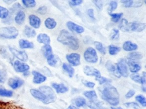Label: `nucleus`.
Instances as JSON below:
<instances>
[{
	"mask_svg": "<svg viewBox=\"0 0 146 109\" xmlns=\"http://www.w3.org/2000/svg\"><path fill=\"white\" fill-rule=\"evenodd\" d=\"M98 89L102 99L112 107H116L119 104L120 96L116 87L110 84H106Z\"/></svg>",
	"mask_w": 146,
	"mask_h": 109,
	"instance_id": "nucleus-1",
	"label": "nucleus"
},
{
	"mask_svg": "<svg viewBox=\"0 0 146 109\" xmlns=\"http://www.w3.org/2000/svg\"><path fill=\"white\" fill-rule=\"evenodd\" d=\"M57 40L62 44L68 47L72 50H77L79 48L78 39L66 30H62L58 37Z\"/></svg>",
	"mask_w": 146,
	"mask_h": 109,
	"instance_id": "nucleus-2",
	"label": "nucleus"
},
{
	"mask_svg": "<svg viewBox=\"0 0 146 109\" xmlns=\"http://www.w3.org/2000/svg\"><path fill=\"white\" fill-rule=\"evenodd\" d=\"M19 34L18 29L14 26L3 27L0 28V37L7 39H14Z\"/></svg>",
	"mask_w": 146,
	"mask_h": 109,
	"instance_id": "nucleus-3",
	"label": "nucleus"
},
{
	"mask_svg": "<svg viewBox=\"0 0 146 109\" xmlns=\"http://www.w3.org/2000/svg\"><path fill=\"white\" fill-rule=\"evenodd\" d=\"M39 90L44 95L46 98V104L54 102L56 99V95L53 89L48 86H42Z\"/></svg>",
	"mask_w": 146,
	"mask_h": 109,
	"instance_id": "nucleus-4",
	"label": "nucleus"
},
{
	"mask_svg": "<svg viewBox=\"0 0 146 109\" xmlns=\"http://www.w3.org/2000/svg\"><path fill=\"white\" fill-rule=\"evenodd\" d=\"M85 60L90 63L94 64L98 62V56L96 50L92 47L87 48L84 52Z\"/></svg>",
	"mask_w": 146,
	"mask_h": 109,
	"instance_id": "nucleus-5",
	"label": "nucleus"
},
{
	"mask_svg": "<svg viewBox=\"0 0 146 109\" xmlns=\"http://www.w3.org/2000/svg\"><path fill=\"white\" fill-rule=\"evenodd\" d=\"M117 70L120 76H123L124 77H127L129 75L128 68L127 64V61L124 58H121L117 63L116 64Z\"/></svg>",
	"mask_w": 146,
	"mask_h": 109,
	"instance_id": "nucleus-6",
	"label": "nucleus"
},
{
	"mask_svg": "<svg viewBox=\"0 0 146 109\" xmlns=\"http://www.w3.org/2000/svg\"><path fill=\"white\" fill-rule=\"evenodd\" d=\"M9 51L15 57L18 59L19 61L25 62L28 60V56L25 51L18 50L17 49L11 47H9Z\"/></svg>",
	"mask_w": 146,
	"mask_h": 109,
	"instance_id": "nucleus-7",
	"label": "nucleus"
},
{
	"mask_svg": "<svg viewBox=\"0 0 146 109\" xmlns=\"http://www.w3.org/2000/svg\"><path fill=\"white\" fill-rule=\"evenodd\" d=\"M13 66L14 70L17 73H24L28 71L30 66L28 64L19 60H15L13 63Z\"/></svg>",
	"mask_w": 146,
	"mask_h": 109,
	"instance_id": "nucleus-8",
	"label": "nucleus"
},
{
	"mask_svg": "<svg viewBox=\"0 0 146 109\" xmlns=\"http://www.w3.org/2000/svg\"><path fill=\"white\" fill-rule=\"evenodd\" d=\"M67 61L74 66H77L80 64V55L77 53L67 54L66 56Z\"/></svg>",
	"mask_w": 146,
	"mask_h": 109,
	"instance_id": "nucleus-9",
	"label": "nucleus"
},
{
	"mask_svg": "<svg viewBox=\"0 0 146 109\" xmlns=\"http://www.w3.org/2000/svg\"><path fill=\"white\" fill-rule=\"evenodd\" d=\"M24 84V81L18 77H11L8 79L7 85L12 89L15 90L21 87Z\"/></svg>",
	"mask_w": 146,
	"mask_h": 109,
	"instance_id": "nucleus-10",
	"label": "nucleus"
},
{
	"mask_svg": "<svg viewBox=\"0 0 146 109\" xmlns=\"http://www.w3.org/2000/svg\"><path fill=\"white\" fill-rule=\"evenodd\" d=\"M83 72L86 75L88 76L95 77V79L99 78L101 77L100 72L96 68H94V67L90 66H85L83 68Z\"/></svg>",
	"mask_w": 146,
	"mask_h": 109,
	"instance_id": "nucleus-11",
	"label": "nucleus"
},
{
	"mask_svg": "<svg viewBox=\"0 0 146 109\" xmlns=\"http://www.w3.org/2000/svg\"><path fill=\"white\" fill-rule=\"evenodd\" d=\"M146 24L145 23L140 22H131L129 24V32H140L145 30Z\"/></svg>",
	"mask_w": 146,
	"mask_h": 109,
	"instance_id": "nucleus-12",
	"label": "nucleus"
},
{
	"mask_svg": "<svg viewBox=\"0 0 146 109\" xmlns=\"http://www.w3.org/2000/svg\"><path fill=\"white\" fill-rule=\"evenodd\" d=\"M66 25L68 28L72 32H75L77 33H82L84 31L83 27L78 25L72 21H68L66 23Z\"/></svg>",
	"mask_w": 146,
	"mask_h": 109,
	"instance_id": "nucleus-13",
	"label": "nucleus"
},
{
	"mask_svg": "<svg viewBox=\"0 0 146 109\" xmlns=\"http://www.w3.org/2000/svg\"><path fill=\"white\" fill-rule=\"evenodd\" d=\"M31 95L36 99L41 101L44 104H46V98L44 95L39 90L35 89H31L30 90Z\"/></svg>",
	"mask_w": 146,
	"mask_h": 109,
	"instance_id": "nucleus-14",
	"label": "nucleus"
},
{
	"mask_svg": "<svg viewBox=\"0 0 146 109\" xmlns=\"http://www.w3.org/2000/svg\"><path fill=\"white\" fill-rule=\"evenodd\" d=\"M32 74L33 75V82L35 84L42 83L47 79V77L46 76L36 70L32 71Z\"/></svg>",
	"mask_w": 146,
	"mask_h": 109,
	"instance_id": "nucleus-15",
	"label": "nucleus"
},
{
	"mask_svg": "<svg viewBox=\"0 0 146 109\" xmlns=\"http://www.w3.org/2000/svg\"><path fill=\"white\" fill-rule=\"evenodd\" d=\"M29 21L31 27L34 28H39L41 24L40 18L34 14H31L29 16Z\"/></svg>",
	"mask_w": 146,
	"mask_h": 109,
	"instance_id": "nucleus-16",
	"label": "nucleus"
},
{
	"mask_svg": "<svg viewBox=\"0 0 146 109\" xmlns=\"http://www.w3.org/2000/svg\"><path fill=\"white\" fill-rule=\"evenodd\" d=\"M106 68H107V70L110 72L111 73L113 74L115 76L120 78L121 76L119 74V73H118V71L117 70V68H116V64H113L111 61L110 60H108L106 62Z\"/></svg>",
	"mask_w": 146,
	"mask_h": 109,
	"instance_id": "nucleus-17",
	"label": "nucleus"
},
{
	"mask_svg": "<svg viewBox=\"0 0 146 109\" xmlns=\"http://www.w3.org/2000/svg\"><path fill=\"white\" fill-rule=\"evenodd\" d=\"M145 77L146 75L144 72H143L141 76H140L139 74L136 73H133L130 75V78L132 81L141 85H144L145 83Z\"/></svg>",
	"mask_w": 146,
	"mask_h": 109,
	"instance_id": "nucleus-18",
	"label": "nucleus"
},
{
	"mask_svg": "<svg viewBox=\"0 0 146 109\" xmlns=\"http://www.w3.org/2000/svg\"><path fill=\"white\" fill-rule=\"evenodd\" d=\"M25 18H26L25 12L23 10H20L15 14L14 19L16 24L18 25H21L24 23L25 20Z\"/></svg>",
	"mask_w": 146,
	"mask_h": 109,
	"instance_id": "nucleus-19",
	"label": "nucleus"
},
{
	"mask_svg": "<svg viewBox=\"0 0 146 109\" xmlns=\"http://www.w3.org/2000/svg\"><path fill=\"white\" fill-rule=\"evenodd\" d=\"M51 86L55 90L56 92L58 94L65 93L68 91V87L63 83H52L51 84Z\"/></svg>",
	"mask_w": 146,
	"mask_h": 109,
	"instance_id": "nucleus-20",
	"label": "nucleus"
},
{
	"mask_svg": "<svg viewBox=\"0 0 146 109\" xmlns=\"http://www.w3.org/2000/svg\"><path fill=\"white\" fill-rule=\"evenodd\" d=\"M86 104L89 108L91 109H105L103 105V103L98 99L89 100L86 103Z\"/></svg>",
	"mask_w": 146,
	"mask_h": 109,
	"instance_id": "nucleus-21",
	"label": "nucleus"
},
{
	"mask_svg": "<svg viewBox=\"0 0 146 109\" xmlns=\"http://www.w3.org/2000/svg\"><path fill=\"white\" fill-rule=\"evenodd\" d=\"M37 41L40 44H43L44 45H48L51 42V39L49 36L44 33H41L38 35L36 37Z\"/></svg>",
	"mask_w": 146,
	"mask_h": 109,
	"instance_id": "nucleus-22",
	"label": "nucleus"
},
{
	"mask_svg": "<svg viewBox=\"0 0 146 109\" xmlns=\"http://www.w3.org/2000/svg\"><path fill=\"white\" fill-rule=\"evenodd\" d=\"M127 64L128 66L130 72L132 73H136L141 69V65L138 62L127 61Z\"/></svg>",
	"mask_w": 146,
	"mask_h": 109,
	"instance_id": "nucleus-23",
	"label": "nucleus"
},
{
	"mask_svg": "<svg viewBox=\"0 0 146 109\" xmlns=\"http://www.w3.org/2000/svg\"><path fill=\"white\" fill-rule=\"evenodd\" d=\"M137 48L138 46L136 44L133 43L129 40L125 41L123 44V49L127 52H131L135 51L137 49Z\"/></svg>",
	"mask_w": 146,
	"mask_h": 109,
	"instance_id": "nucleus-24",
	"label": "nucleus"
},
{
	"mask_svg": "<svg viewBox=\"0 0 146 109\" xmlns=\"http://www.w3.org/2000/svg\"><path fill=\"white\" fill-rule=\"evenodd\" d=\"M72 103H73V105L79 108V107H83L85 105H86L87 102L84 98H83V97L79 96V97L74 98L72 100Z\"/></svg>",
	"mask_w": 146,
	"mask_h": 109,
	"instance_id": "nucleus-25",
	"label": "nucleus"
},
{
	"mask_svg": "<svg viewBox=\"0 0 146 109\" xmlns=\"http://www.w3.org/2000/svg\"><path fill=\"white\" fill-rule=\"evenodd\" d=\"M19 47L21 49H31L34 47V44L33 43L29 41L26 39H20L18 41Z\"/></svg>",
	"mask_w": 146,
	"mask_h": 109,
	"instance_id": "nucleus-26",
	"label": "nucleus"
},
{
	"mask_svg": "<svg viewBox=\"0 0 146 109\" xmlns=\"http://www.w3.org/2000/svg\"><path fill=\"white\" fill-rule=\"evenodd\" d=\"M143 57L142 54L138 52H132L128 54L127 56L128 61L138 62Z\"/></svg>",
	"mask_w": 146,
	"mask_h": 109,
	"instance_id": "nucleus-27",
	"label": "nucleus"
},
{
	"mask_svg": "<svg viewBox=\"0 0 146 109\" xmlns=\"http://www.w3.org/2000/svg\"><path fill=\"white\" fill-rule=\"evenodd\" d=\"M42 52L44 56L46 58V60L48 59L53 55L52 47L50 44L43 45L42 47Z\"/></svg>",
	"mask_w": 146,
	"mask_h": 109,
	"instance_id": "nucleus-28",
	"label": "nucleus"
},
{
	"mask_svg": "<svg viewBox=\"0 0 146 109\" xmlns=\"http://www.w3.org/2000/svg\"><path fill=\"white\" fill-rule=\"evenodd\" d=\"M47 62L48 64L53 67H56L60 65V58L56 55L53 54L50 58L47 59Z\"/></svg>",
	"mask_w": 146,
	"mask_h": 109,
	"instance_id": "nucleus-29",
	"label": "nucleus"
},
{
	"mask_svg": "<svg viewBox=\"0 0 146 109\" xmlns=\"http://www.w3.org/2000/svg\"><path fill=\"white\" fill-rule=\"evenodd\" d=\"M44 23L45 27L49 30H52L55 28L57 24L56 20L54 18H50V17L46 19Z\"/></svg>",
	"mask_w": 146,
	"mask_h": 109,
	"instance_id": "nucleus-30",
	"label": "nucleus"
},
{
	"mask_svg": "<svg viewBox=\"0 0 146 109\" xmlns=\"http://www.w3.org/2000/svg\"><path fill=\"white\" fill-rule=\"evenodd\" d=\"M62 69L63 70L67 73V74L70 77H72V76L75 73V70L73 68L72 66H71L70 65L66 64V63H63L62 64Z\"/></svg>",
	"mask_w": 146,
	"mask_h": 109,
	"instance_id": "nucleus-31",
	"label": "nucleus"
},
{
	"mask_svg": "<svg viewBox=\"0 0 146 109\" xmlns=\"http://www.w3.org/2000/svg\"><path fill=\"white\" fill-rule=\"evenodd\" d=\"M23 32L25 35L29 38L35 37L36 34L35 30L29 26H25Z\"/></svg>",
	"mask_w": 146,
	"mask_h": 109,
	"instance_id": "nucleus-32",
	"label": "nucleus"
},
{
	"mask_svg": "<svg viewBox=\"0 0 146 109\" xmlns=\"http://www.w3.org/2000/svg\"><path fill=\"white\" fill-rule=\"evenodd\" d=\"M129 23L126 19L123 18L119 24V28L123 32H129Z\"/></svg>",
	"mask_w": 146,
	"mask_h": 109,
	"instance_id": "nucleus-33",
	"label": "nucleus"
},
{
	"mask_svg": "<svg viewBox=\"0 0 146 109\" xmlns=\"http://www.w3.org/2000/svg\"><path fill=\"white\" fill-rule=\"evenodd\" d=\"M83 95L90 100H93L97 99L98 96L96 94V93L94 90H88V91H85L83 93Z\"/></svg>",
	"mask_w": 146,
	"mask_h": 109,
	"instance_id": "nucleus-34",
	"label": "nucleus"
},
{
	"mask_svg": "<svg viewBox=\"0 0 146 109\" xmlns=\"http://www.w3.org/2000/svg\"><path fill=\"white\" fill-rule=\"evenodd\" d=\"M10 15L9 10L2 6H0V19L5 20L8 18Z\"/></svg>",
	"mask_w": 146,
	"mask_h": 109,
	"instance_id": "nucleus-35",
	"label": "nucleus"
},
{
	"mask_svg": "<svg viewBox=\"0 0 146 109\" xmlns=\"http://www.w3.org/2000/svg\"><path fill=\"white\" fill-rule=\"evenodd\" d=\"M94 45L96 49L103 55H105L106 54V49L103 45V44L99 41H95L94 43Z\"/></svg>",
	"mask_w": 146,
	"mask_h": 109,
	"instance_id": "nucleus-36",
	"label": "nucleus"
},
{
	"mask_svg": "<svg viewBox=\"0 0 146 109\" xmlns=\"http://www.w3.org/2000/svg\"><path fill=\"white\" fill-rule=\"evenodd\" d=\"M13 95V91L4 87H0V96L2 97H11Z\"/></svg>",
	"mask_w": 146,
	"mask_h": 109,
	"instance_id": "nucleus-37",
	"label": "nucleus"
},
{
	"mask_svg": "<svg viewBox=\"0 0 146 109\" xmlns=\"http://www.w3.org/2000/svg\"><path fill=\"white\" fill-rule=\"evenodd\" d=\"M108 48L109 54L111 56L116 54L121 50L120 47H117V46H115V45H110L108 46Z\"/></svg>",
	"mask_w": 146,
	"mask_h": 109,
	"instance_id": "nucleus-38",
	"label": "nucleus"
},
{
	"mask_svg": "<svg viewBox=\"0 0 146 109\" xmlns=\"http://www.w3.org/2000/svg\"><path fill=\"white\" fill-rule=\"evenodd\" d=\"M109 15L111 17V20L112 22L115 23H117L119 21L120 18L123 16V13L120 12V13H108Z\"/></svg>",
	"mask_w": 146,
	"mask_h": 109,
	"instance_id": "nucleus-39",
	"label": "nucleus"
},
{
	"mask_svg": "<svg viewBox=\"0 0 146 109\" xmlns=\"http://www.w3.org/2000/svg\"><path fill=\"white\" fill-rule=\"evenodd\" d=\"M22 3L27 8H32L36 6V2L34 0H22Z\"/></svg>",
	"mask_w": 146,
	"mask_h": 109,
	"instance_id": "nucleus-40",
	"label": "nucleus"
},
{
	"mask_svg": "<svg viewBox=\"0 0 146 109\" xmlns=\"http://www.w3.org/2000/svg\"><path fill=\"white\" fill-rule=\"evenodd\" d=\"M119 31L117 29L114 28L111 31V34H110V39L112 40H118L119 39Z\"/></svg>",
	"mask_w": 146,
	"mask_h": 109,
	"instance_id": "nucleus-41",
	"label": "nucleus"
},
{
	"mask_svg": "<svg viewBox=\"0 0 146 109\" xmlns=\"http://www.w3.org/2000/svg\"><path fill=\"white\" fill-rule=\"evenodd\" d=\"M135 99L138 102L141 106L145 107L146 106V99L143 95H137L135 97Z\"/></svg>",
	"mask_w": 146,
	"mask_h": 109,
	"instance_id": "nucleus-42",
	"label": "nucleus"
},
{
	"mask_svg": "<svg viewBox=\"0 0 146 109\" xmlns=\"http://www.w3.org/2000/svg\"><path fill=\"white\" fill-rule=\"evenodd\" d=\"M7 77V74L5 70L0 69V83H3L6 82Z\"/></svg>",
	"mask_w": 146,
	"mask_h": 109,
	"instance_id": "nucleus-43",
	"label": "nucleus"
},
{
	"mask_svg": "<svg viewBox=\"0 0 146 109\" xmlns=\"http://www.w3.org/2000/svg\"><path fill=\"white\" fill-rule=\"evenodd\" d=\"M22 7L19 3H15L13 5L12 7H11L10 11H9V12L11 11L13 13L16 12V13H17L18 11L22 10Z\"/></svg>",
	"mask_w": 146,
	"mask_h": 109,
	"instance_id": "nucleus-44",
	"label": "nucleus"
},
{
	"mask_svg": "<svg viewBox=\"0 0 146 109\" xmlns=\"http://www.w3.org/2000/svg\"><path fill=\"white\" fill-rule=\"evenodd\" d=\"M117 7V2L115 1H111L109 3L108 13H112V11L115 10Z\"/></svg>",
	"mask_w": 146,
	"mask_h": 109,
	"instance_id": "nucleus-45",
	"label": "nucleus"
},
{
	"mask_svg": "<svg viewBox=\"0 0 146 109\" xmlns=\"http://www.w3.org/2000/svg\"><path fill=\"white\" fill-rule=\"evenodd\" d=\"M124 106L126 107H130L133 109H139L140 106L137 103L134 102H126L124 104Z\"/></svg>",
	"mask_w": 146,
	"mask_h": 109,
	"instance_id": "nucleus-46",
	"label": "nucleus"
},
{
	"mask_svg": "<svg viewBox=\"0 0 146 109\" xmlns=\"http://www.w3.org/2000/svg\"><path fill=\"white\" fill-rule=\"evenodd\" d=\"M96 81H98L100 85H103V84H104V83H107V84H108L109 83H110L112 81L111 79L110 78H107L106 77H100V78H97V79H95Z\"/></svg>",
	"mask_w": 146,
	"mask_h": 109,
	"instance_id": "nucleus-47",
	"label": "nucleus"
},
{
	"mask_svg": "<svg viewBox=\"0 0 146 109\" xmlns=\"http://www.w3.org/2000/svg\"><path fill=\"white\" fill-rule=\"evenodd\" d=\"M132 0H121L120 2L123 4L124 7H132L133 3Z\"/></svg>",
	"mask_w": 146,
	"mask_h": 109,
	"instance_id": "nucleus-48",
	"label": "nucleus"
},
{
	"mask_svg": "<svg viewBox=\"0 0 146 109\" xmlns=\"http://www.w3.org/2000/svg\"><path fill=\"white\" fill-rule=\"evenodd\" d=\"M95 6L98 8V10H102V9H103V2L102 1H100V0H94V1H92Z\"/></svg>",
	"mask_w": 146,
	"mask_h": 109,
	"instance_id": "nucleus-49",
	"label": "nucleus"
},
{
	"mask_svg": "<svg viewBox=\"0 0 146 109\" xmlns=\"http://www.w3.org/2000/svg\"><path fill=\"white\" fill-rule=\"evenodd\" d=\"M37 12L40 15H44L47 12V7L45 6H42L39 7L37 10Z\"/></svg>",
	"mask_w": 146,
	"mask_h": 109,
	"instance_id": "nucleus-50",
	"label": "nucleus"
},
{
	"mask_svg": "<svg viewBox=\"0 0 146 109\" xmlns=\"http://www.w3.org/2000/svg\"><path fill=\"white\" fill-rule=\"evenodd\" d=\"M83 2V1L82 0H72L69 1V4L71 6H76L80 5Z\"/></svg>",
	"mask_w": 146,
	"mask_h": 109,
	"instance_id": "nucleus-51",
	"label": "nucleus"
},
{
	"mask_svg": "<svg viewBox=\"0 0 146 109\" xmlns=\"http://www.w3.org/2000/svg\"><path fill=\"white\" fill-rule=\"evenodd\" d=\"M83 83L85 86H86L88 88H91V89L94 88L95 85V83L94 82H91V81H83Z\"/></svg>",
	"mask_w": 146,
	"mask_h": 109,
	"instance_id": "nucleus-52",
	"label": "nucleus"
},
{
	"mask_svg": "<svg viewBox=\"0 0 146 109\" xmlns=\"http://www.w3.org/2000/svg\"><path fill=\"white\" fill-rule=\"evenodd\" d=\"M135 94V91L134 90H129L125 95V97L127 99H129L132 98Z\"/></svg>",
	"mask_w": 146,
	"mask_h": 109,
	"instance_id": "nucleus-53",
	"label": "nucleus"
},
{
	"mask_svg": "<svg viewBox=\"0 0 146 109\" xmlns=\"http://www.w3.org/2000/svg\"><path fill=\"white\" fill-rule=\"evenodd\" d=\"M143 5V1H133L132 7H141Z\"/></svg>",
	"mask_w": 146,
	"mask_h": 109,
	"instance_id": "nucleus-54",
	"label": "nucleus"
},
{
	"mask_svg": "<svg viewBox=\"0 0 146 109\" xmlns=\"http://www.w3.org/2000/svg\"><path fill=\"white\" fill-rule=\"evenodd\" d=\"M87 14L89 17L92 19H95V15H94V10L92 9H88L87 10Z\"/></svg>",
	"mask_w": 146,
	"mask_h": 109,
	"instance_id": "nucleus-55",
	"label": "nucleus"
},
{
	"mask_svg": "<svg viewBox=\"0 0 146 109\" xmlns=\"http://www.w3.org/2000/svg\"><path fill=\"white\" fill-rule=\"evenodd\" d=\"M66 109H79V108L78 107L75 106L73 105V104H71V105H70Z\"/></svg>",
	"mask_w": 146,
	"mask_h": 109,
	"instance_id": "nucleus-56",
	"label": "nucleus"
},
{
	"mask_svg": "<svg viewBox=\"0 0 146 109\" xmlns=\"http://www.w3.org/2000/svg\"><path fill=\"white\" fill-rule=\"evenodd\" d=\"M3 2L6 3L7 5H10V4H12V3L14 2L15 1H10V0H7V1H3Z\"/></svg>",
	"mask_w": 146,
	"mask_h": 109,
	"instance_id": "nucleus-57",
	"label": "nucleus"
},
{
	"mask_svg": "<svg viewBox=\"0 0 146 109\" xmlns=\"http://www.w3.org/2000/svg\"><path fill=\"white\" fill-rule=\"evenodd\" d=\"M111 109H123L121 107H111Z\"/></svg>",
	"mask_w": 146,
	"mask_h": 109,
	"instance_id": "nucleus-58",
	"label": "nucleus"
},
{
	"mask_svg": "<svg viewBox=\"0 0 146 109\" xmlns=\"http://www.w3.org/2000/svg\"><path fill=\"white\" fill-rule=\"evenodd\" d=\"M23 73V76H25V77L29 76V74H30V73H29L28 71H27V72H24V73Z\"/></svg>",
	"mask_w": 146,
	"mask_h": 109,
	"instance_id": "nucleus-59",
	"label": "nucleus"
},
{
	"mask_svg": "<svg viewBox=\"0 0 146 109\" xmlns=\"http://www.w3.org/2000/svg\"><path fill=\"white\" fill-rule=\"evenodd\" d=\"M141 89H142V90H143V92H145V87L144 86H141Z\"/></svg>",
	"mask_w": 146,
	"mask_h": 109,
	"instance_id": "nucleus-60",
	"label": "nucleus"
}]
</instances>
